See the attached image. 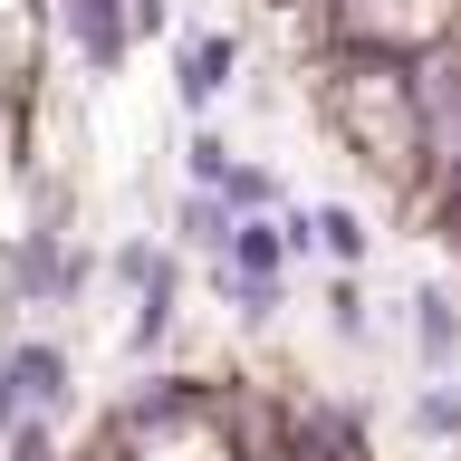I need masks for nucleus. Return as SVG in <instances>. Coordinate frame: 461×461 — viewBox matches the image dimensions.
<instances>
[{
    "label": "nucleus",
    "instance_id": "1",
    "mask_svg": "<svg viewBox=\"0 0 461 461\" xmlns=\"http://www.w3.org/2000/svg\"><path fill=\"white\" fill-rule=\"evenodd\" d=\"M68 403H77V356H68L49 327H10V337H0V432L68 423Z\"/></svg>",
    "mask_w": 461,
    "mask_h": 461
},
{
    "label": "nucleus",
    "instance_id": "2",
    "mask_svg": "<svg viewBox=\"0 0 461 461\" xmlns=\"http://www.w3.org/2000/svg\"><path fill=\"white\" fill-rule=\"evenodd\" d=\"M86 279H96V259L68 240L58 221H29L10 250H0V288H10V308H77L86 298Z\"/></svg>",
    "mask_w": 461,
    "mask_h": 461
},
{
    "label": "nucleus",
    "instance_id": "3",
    "mask_svg": "<svg viewBox=\"0 0 461 461\" xmlns=\"http://www.w3.org/2000/svg\"><path fill=\"white\" fill-rule=\"evenodd\" d=\"M230 77H240V39L230 29H183L173 39V106L193 115V125L230 96Z\"/></svg>",
    "mask_w": 461,
    "mask_h": 461
},
{
    "label": "nucleus",
    "instance_id": "4",
    "mask_svg": "<svg viewBox=\"0 0 461 461\" xmlns=\"http://www.w3.org/2000/svg\"><path fill=\"white\" fill-rule=\"evenodd\" d=\"M49 20H58V39L77 49L86 77H115V68L135 58V20H125V0H49Z\"/></svg>",
    "mask_w": 461,
    "mask_h": 461
},
{
    "label": "nucleus",
    "instance_id": "5",
    "mask_svg": "<svg viewBox=\"0 0 461 461\" xmlns=\"http://www.w3.org/2000/svg\"><path fill=\"white\" fill-rule=\"evenodd\" d=\"M183 327V250L164 240V259L135 279V317H125V356H164Z\"/></svg>",
    "mask_w": 461,
    "mask_h": 461
},
{
    "label": "nucleus",
    "instance_id": "6",
    "mask_svg": "<svg viewBox=\"0 0 461 461\" xmlns=\"http://www.w3.org/2000/svg\"><path fill=\"white\" fill-rule=\"evenodd\" d=\"M403 337H413L423 375H461V308L442 288H413V298H403Z\"/></svg>",
    "mask_w": 461,
    "mask_h": 461
},
{
    "label": "nucleus",
    "instance_id": "7",
    "mask_svg": "<svg viewBox=\"0 0 461 461\" xmlns=\"http://www.w3.org/2000/svg\"><path fill=\"white\" fill-rule=\"evenodd\" d=\"M298 221H308V259H327V269H366V250H375V230H366V212H346V202H298Z\"/></svg>",
    "mask_w": 461,
    "mask_h": 461
},
{
    "label": "nucleus",
    "instance_id": "8",
    "mask_svg": "<svg viewBox=\"0 0 461 461\" xmlns=\"http://www.w3.org/2000/svg\"><path fill=\"white\" fill-rule=\"evenodd\" d=\"M230 221H240V212H230L221 193H193V183H183V202H173V250H193L202 269H212V259L230 250Z\"/></svg>",
    "mask_w": 461,
    "mask_h": 461
},
{
    "label": "nucleus",
    "instance_id": "9",
    "mask_svg": "<svg viewBox=\"0 0 461 461\" xmlns=\"http://www.w3.org/2000/svg\"><path fill=\"white\" fill-rule=\"evenodd\" d=\"M413 432L442 442V452H461V384L452 375H423V384H413Z\"/></svg>",
    "mask_w": 461,
    "mask_h": 461
},
{
    "label": "nucleus",
    "instance_id": "10",
    "mask_svg": "<svg viewBox=\"0 0 461 461\" xmlns=\"http://www.w3.org/2000/svg\"><path fill=\"white\" fill-rule=\"evenodd\" d=\"M212 193H221L230 212H288V183H279L269 164H240V154H230V173L212 183Z\"/></svg>",
    "mask_w": 461,
    "mask_h": 461
},
{
    "label": "nucleus",
    "instance_id": "11",
    "mask_svg": "<svg viewBox=\"0 0 461 461\" xmlns=\"http://www.w3.org/2000/svg\"><path fill=\"white\" fill-rule=\"evenodd\" d=\"M327 327H337L346 346H366V337H375V317H366V288L346 279V269H337V279H327Z\"/></svg>",
    "mask_w": 461,
    "mask_h": 461
},
{
    "label": "nucleus",
    "instance_id": "12",
    "mask_svg": "<svg viewBox=\"0 0 461 461\" xmlns=\"http://www.w3.org/2000/svg\"><path fill=\"white\" fill-rule=\"evenodd\" d=\"M0 461H68V442H58V423H20L0 432Z\"/></svg>",
    "mask_w": 461,
    "mask_h": 461
},
{
    "label": "nucleus",
    "instance_id": "13",
    "mask_svg": "<svg viewBox=\"0 0 461 461\" xmlns=\"http://www.w3.org/2000/svg\"><path fill=\"white\" fill-rule=\"evenodd\" d=\"M29 10H49V0H29Z\"/></svg>",
    "mask_w": 461,
    "mask_h": 461
},
{
    "label": "nucleus",
    "instance_id": "14",
    "mask_svg": "<svg viewBox=\"0 0 461 461\" xmlns=\"http://www.w3.org/2000/svg\"><path fill=\"white\" fill-rule=\"evenodd\" d=\"M279 10H298V0H279Z\"/></svg>",
    "mask_w": 461,
    "mask_h": 461
}]
</instances>
